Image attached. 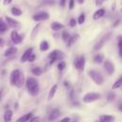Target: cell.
Here are the masks:
<instances>
[{
	"mask_svg": "<svg viewBox=\"0 0 122 122\" xmlns=\"http://www.w3.org/2000/svg\"><path fill=\"white\" fill-rule=\"evenodd\" d=\"M26 87H27V90H28V92L30 95L35 96V95L38 94V92H39V84H38V81L35 78H33V77L27 78Z\"/></svg>",
	"mask_w": 122,
	"mask_h": 122,
	"instance_id": "cell-2",
	"label": "cell"
},
{
	"mask_svg": "<svg viewBox=\"0 0 122 122\" xmlns=\"http://www.w3.org/2000/svg\"><path fill=\"white\" fill-rule=\"evenodd\" d=\"M111 36H112V33H111V32H109L108 34L104 35V36L99 40V42L95 44V46H94V48H93V49H94L95 51H98L99 49H101V48L104 46V44H105V43L110 39V37H111Z\"/></svg>",
	"mask_w": 122,
	"mask_h": 122,
	"instance_id": "cell-7",
	"label": "cell"
},
{
	"mask_svg": "<svg viewBox=\"0 0 122 122\" xmlns=\"http://www.w3.org/2000/svg\"><path fill=\"white\" fill-rule=\"evenodd\" d=\"M8 29H9L8 24H7L2 18H0V33L6 32V31L8 30Z\"/></svg>",
	"mask_w": 122,
	"mask_h": 122,
	"instance_id": "cell-19",
	"label": "cell"
},
{
	"mask_svg": "<svg viewBox=\"0 0 122 122\" xmlns=\"http://www.w3.org/2000/svg\"><path fill=\"white\" fill-rule=\"evenodd\" d=\"M89 75L95 84H97V85H102L103 84L104 78H103L102 74L99 71H93V70L89 71Z\"/></svg>",
	"mask_w": 122,
	"mask_h": 122,
	"instance_id": "cell-4",
	"label": "cell"
},
{
	"mask_svg": "<svg viewBox=\"0 0 122 122\" xmlns=\"http://www.w3.org/2000/svg\"><path fill=\"white\" fill-rule=\"evenodd\" d=\"M103 60H104V55H103L102 53H98V54H96V55L93 57V62L96 63V64L102 63Z\"/></svg>",
	"mask_w": 122,
	"mask_h": 122,
	"instance_id": "cell-23",
	"label": "cell"
},
{
	"mask_svg": "<svg viewBox=\"0 0 122 122\" xmlns=\"http://www.w3.org/2000/svg\"><path fill=\"white\" fill-rule=\"evenodd\" d=\"M73 122H75V121H73Z\"/></svg>",
	"mask_w": 122,
	"mask_h": 122,
	"instance_id": "cell-47",
	"label": "cell"
},
{
	"mask_svg": "<svg viewBox=\"0 0 122 122\" xmlns=\"http://www.w3.org/2000/svg\"><path fill=\"white\" fill-rule=\"evenodd\" d=\"M51 28L54 31H58V30H62V29L64 28V25L61 24V23H59V22L54 21V22H52V23L51 24Z\"/></svg>",
	"mask_w": 122,
	"mask_h": 122,
	"instance_id": "cell-17",
	"label": "cell"
},
{
	"mask_svg": "<svg viewBox=\"0 0 122 122\" xmlns=\"http://www.w3.org/2000/svg\"><path fill=\"white\" fill-rule=\"evenodd\" d=\"M49 18H50V14L47 11H39L32 15V19L36 22L45 21V20H48Z\"/></svg>",
	"mask_w": 122,
	"mask_h": 122,
	"instance_id": "cell-6",
	"label": "cell"
},
{
	"mask_svg": "<svg viewBox=\"0 0 122 122\" xmlns=\"http://www.w3.org/2000/svg\"><path fill=\"white\" fill-rule=\"evenodd\" d=\"M49 59H50V64L51 65V64H53L55 61H62L63 60V58L65 57V55H64V53L62 52V51H58V50H54V51H52L50 54H49Z\"/></svg>",
	"mask_w": 122,
	"mask_h": 122,
	"instance_id": "cell-3",
	"label": "cell"
},
{
	"mask_svg": "<svg viewBox=\"0 0 122 122\" xmlns=\"http://www.w3.org/2000/svg\"><path fill=\"white\" fill-rule=\"evenodd\" d=\"M104 1H105V0H95V5H96L97 7H99V6L103 5Z\"/></svg>",
	"mask_w": 122,
	"mask_h": 122,
	"instance_id": "cell-38",
	"label": "cell"
},
{
	"mask_svg": "<svg viewBox=\"0 0 122 122\" xmlns=\"http://www.w3.org/2000/svg\"><path fill=\"white\" fill-rule=\"evenodd\" d=\"M67 4V0H60V7L61 8H64Z\"/></svg>",
	"mask_w": 122,
	"mask_h": 122,
	"instance_id": "cell-39",
	"label": "cell"
},
{
	"mask_svg": "<svg viewBox=\"0 0 122 122\" xmlns=\"http://www.w3.org/2000/svg\"><path fill=\"white\" fill-rule=\"evenodd\" d=\"M49 43L46 41V40H43L41 43H40V47H39V49H40V51H48L49 50Z\"/></svg>",
	"mask_w": 122,
	"mask_h": 122,
	"instance_id": "cell-24",
	"label": "cell"
},
{
	"mask_svg": "<svg viewBox=\"0 0 122 122\" xmlns=\"http://www.w3.org/2000/svg\"><path fill=\"white\" fill-rule=\"evenodd\" d=\"M85 19H86V15H85V13L82 12V13L78 16V18H77V23L80 24V25H82V24L85 22Z\"/></svg>",
	"mask_w": 122,
	"mask_h": 122,
	"instance_id": "cell-27",
	"label": "cell"
},
{
	"mask_svg": "<svg viewBox=\"0 0 122 122\" xmlns=\"http://www.w3.org/2000/svg\"><path fill=\"white\" fill-rule=\"evenodd\" d=\"M100 98V94L97 92H88L87 94L84 95L83 97V101L85 103H92L94 102L96 100H98Z\"/></svg>",
	"mask_w": 122,
	"mask_h": 122,
	"instance_id": "cell-5",
	"label": "cell"
},
{
	"mask_svg": "<svg viewBox=\"0 0 122 122\" xmlns=\"http://www.w3.org/2000/svg\"><path fill=\"white\" fill-rule=\"evenodd\" d=\"M99 121H101V122H113L114 116L109 115V114H103L99 117Z\"/></svg>",
	"mask_w": 122,
	"mask_h": 122,
	"instance_id": "cell-15",
	"label": "cell"
},
{
	"mask_svg": "<svg viewBox=\"0 0 122 122\" xmlns=\"http://www.w3.org/2000/svg\"><path fill=\"white\" fill-rule=\"evenodd\" d=\"M114 98H115V94H114L113 92H110V93L108 94V98H107V99H108V101H110V102H111V101H112Z\"/></svg>",
	"mask_w": 122,
	"mask_h": 122,
	"instance_id": "cell-33",
	"label": "cell"
},
{
	"mask_svg": "<svg viewBox=\"0 0 122 122\" xmlns=\"http://www.w3.org/2000/svg\"><path fill=\"white\" fill-rule=\"evenodd\" d=\"M104 68H105L107 73L110 74V75L112 74V73L114 72V66H113V64H112L110 60H106V61H104Z\"/></svg>",
	"mask_w": 122,
	"mask_h": 122,
	"instance_id": "cell-10",
	"label": "cell"
},
{
	"mask_svg": "<svg viewBox=\"0 0 122 122\" xmlns=\"http://www.w3.org/2000/svg\"><path fill=\"white\" fill-rule=\"evenodd\" d=\"M39 27H40V24L38 23L34 28H33V30H32V31H31V34H30V37H31V39H33L35 36H36V33L38 32V30H39Z\"/></svg>",
	"mask_w": 122,
	"mask_h": 122,
	"instance_id": "cell-26",
	"label": "cell"
},
{
	"mask_svg": "<svg viewBox=\"0 0 122 122\" xmlns=\"http://www.w3.org/2000/svg\"><path fill=\"white\" fill-rule=\"evenodd\" d=\"M118 110H119L120 112H122V104H119V105H118Z\"/></svg>",
	"mask_w": 122,
	"mask_h": 122,
	"instance_id": "cell-44",
	"label": "cell"
},
{
	"mask_svg": "<svg viewBox=\"0 0 122 122\" xmlns=\"http://www.w3.org/2000/svg\"><path fill=\"white\" fill-rule=\"evenodd\" d=\"M10 12H11V14L14 15V16H20V15L22 14V10H21L19 8H17V7H13V8H11Z\"/></svg>",
	"mask_w": 122,
	"mask_h": 122,
	"instance_id": "cell-25",
	"label": "cell"
},
{
	"mask_svg": "<svg viewBox=\"0 0 122 122\" xmlns=\"http://www.w3.org/2000/svg\"><path fill=\"white\" fill-rule=\"evenodd\" d=\"M12 118V112L11 110H7L4 113V121L5 122H10Z\"/></svg>",
	"mask_w": 122,
	"mask_h": 122,
	"instance_id": "cell-20",
	"label": "cell"
},
{
	"mask_svg": "<svg viewBox=\"0 0 122 122\" xmlns=\"http://www.w3.org/2000/svg\"><path fill=\"white\" fill-rule=\"evenodd\" d=\"M76 37H77V35H73V36H71V37H70V39H69V40H68V42H67L68 47H70L72 43H74V41L76 40Z\"/></svg>",
	"mask_w": 122,
	"mask_h": 122,
	"instance_id": "cell-31",
	"label": "cell"
},
{
	"mask_svg": "<svg viewBox=\"0 0 122 122\" xmlns=\"http://www.w3.org/2000/svg\"><path fill=\"white\" fill-rule=\"evenodd\" d=\"M35 57H36V56H35V54H34V53H31V54H30V56L29 57L28 61H29V62H33V61L35 60Z\"/></svg>",
	"mask_w": 122,
	"mask_h": 122,
	"instance_id": "cell-36",
	"label": "cell"
},
{
	"mask_svg": "<svg viewBox=\"0 0 122 122\" xmlns=\"http://www.w3.org/2000/svg\"><path fill=\"white\" fill-rule=\"evenodd\" d=\"M56 91H57V85H53V86L51 88L50 92H49V95H48V99H49V100H51V99L53 98V96H54Z\"/></svg>",
	"mask_w": 122,
	"mask_h": 122,
	"instance_id": "cell-21",
	"label": "cell"
},
{
	"mask_svg": "<svg viewBox=\"0 0 122 122\" xmlns=\"http://www.w3.org/2000/svg\"><path fill=\"white\" fill-rule=\"evenodd\" d=\"M118 50H119V55L122 57V36L118 37Z\"/></svg>",
	"mask_w": 122,
	"mask_h": 122,
	"instance_id": "cell-30",
	"label": "cell"
},
{
	"mask_svg": "<svg viewBox=\"0 0 122 122\" xmlns=\"http://www.w3.org/2000/svg\"><path fill=\"white\" fill-rule=\"evenodd\" d=\"M69 25H70V27H71V28L75 27V26H76V20H75L74 18H71V19L70 20V22H69Z\"/></svg>",
	"mask_w": 122,
	"mask_h": 122,
	"instance_id": "cell-34",
	"label": "cell"
},
{
	"mask_svg": "<svg viewBox=\"0 0 122 122\" xmlns=\"http://www.w3.org/2000/svg\"><path fill=\"white\" fill-rule=\"evenodd\" d=\"M95 122H101V121H95Z\"/></svg>",
	"mask_w": 122,
	"mask_h": 122,
	"instance_id": "cell-46",
	"label": "cell"
},
{
	"mask_svg": "<svg viewBox=\"0 0 122 122\" xmlns=\"http://www.w3.org/2000/svg\"><path fill=\"white\" fill-rule=\"evenodd\" d=\"M60 115V110L59 109H54L51 111V112L50 113L49 115V120L50 121H52V120H55L57 117H59Z\"/></svg>",
	"mask_w": 122,
	"mask_h": 122,
	"instance_id": "cell-14",
	"label": "cell"
},
{
	"mask_svg": "<svg viewBox=\"0 0 122 122\" xmlns=\"http://www.w3.org/2000/svg\"><path fill=\"white\" fill-rule=\"evenodd\" d=\"M32 48H29L28 50H26L25 51V52L23 53V55H22V57H21V62L22 63H25L26 61H28V59H29V57L30 56V54L32 53Z\"/></svg>",
	"mask_w": 122,
	"mask_h": 122,
	"instance_id": "cell-12",
	"label": "cell"
},
{
	"mask_svg": "<svg viewBox=\"0 0 122 122\" xmlns=\"http://www.w3.org/2000/svg\"><path fill=\"white\" fill-rule=\"evenodd\" d=\"M39 117H37V116H34V117H31L30 119V121L29 122H39Z\"/></svg>",
	"mask_w": 122,
	"mask_h": 122,
	"instance_id": "cell-37",
	"label": "cell"
},
{
	"mask_svg": "<svg viewBox=\"0 0 122 122\" xmlns=\"http://www.w3.org/2000/svg\"><path fill=\"white\" fill-rule=\"evenodd\" d=\"M61 36H62L63 41H65V42H68V40H69V39H70V37H71V35L69 34V32H68V31H66V30H64V31L62 32Z\"/></svg>",
	"mask_w": 122,
	"mask_h": 122,
	"instance_id": "cell-28",
	"label": "cell"
},
{
	"mask_svg": "<svg viewBox=\"0 0 122 122\" xmlns=\"http://www.w3.org/2000/svg\"><path fill=\"white\" fill-rule=\"evenodd\" d=\"M119 88H122V75L113 83V85L112 86V90H116V89H119Z\"/></svg>",
	"mask_w": 122,
	"mask_h": 122,
	"instance_id": "cell-22",
	"label": "cell"
},
{
	"mask_svg": "<svg viewBox=\"0 0 122 122\" xmlns=\"http://www.w3.org/2000/svg\"><path fill=\"white\" fill-rule=\"evenodd\" d=\"M5 19H6V22H7V24H8L9 27H10L12 29H17V28L20 27V23L17 20L13 19L11 17H9V16H6Z\"/></svg>",
	"mask_w": 122,
	"mask_h": 122,
	"instance_id": "cell-9",
	"label": "cell"
},
{
	"mask_svg": "<svg viewBox=\"0 0 122 122\" xmlns=\"http://www.w3.org/2000/svg\"><path fill=\"white\" fill-rule=\"evenodd\" d=\"M104 14H105V10L104 9H98L97 10L94 11V13L92 15V18H93V20H98L101 17H103Z\"/></svg>",
	"mask_w": 122,
	"mask_h": 122,
	"instance_id": "cell-13",
	"label": "cell"
},
{
	"mask_svg": "<svg viewBox=\"0 0 122 122\" xmlns=\"http://www.w3.org/2000/svg\"><path fill=\"white\" fill-rule=\"evenodd\" d=\"M10 39L14 44H19L22 42V36L16 31V30H12L10 33Z\"/></svg>",
	"mask_w": 122,
	"mask_h": 122,
	"instance_id": "cell-11",
	"label": "cell"
},
{
	"mask_svg": "<svg viewBox=\"0 0 122 122\" xmlns=\"http://www.w3.org/2000/svg\"><path fill=\"white\" fill-rule=\"evenodd\" d=\"M10 83L12 86H15L17 88H21L25 84V76L22 71L19 70H14L11 71L10 76Z\"/></svg>",
	"mask_w": 122,
	"mask_h": 122,
	"instance_id": "cell-1",
	"label": "cell"
},
{
	"mask_svg": "<svg viewBox=\"0 0 122 122\" xmlns=\"http://www.w3.org/2000/svg\"><path fill=\"white\" fill-rule=\"evenodd\" d=\"M12 1H13V0H4V1H3V4L7 6V5H10Z\"/></svg>",
	"mask_w": 122,
	"mask_h": 122,
	"instance_id": "cell-40",
	"label": "cell"
},
{
	"mask_svg": "<svg viewBox=\"0 0 122 122\" xmlns=\"http://www.w3.org/2000/svg\"><path fill=\"white\" fill-rule=\"evenodd\" d=\"M74 8V0H69V9L72 10Z\"/></svg>",
	"mask_w": 122,
	"mask_h": 122,
	"instance_id": "cell-35",
	"label": "cell"
},
{
	"mask_svg": "<svg viewBox=\"0 0 122 122\" xmlns=\"http://www.w3.org/2000/svg\"><path fill=\"white\" fill-rule=\"evenodd\" d=\"M65 67H66V63H65L64 61H60V62L58 63V65H57V68H58V70H59V71L64 70V69H65Z\"/></svg>",
	"mask_w": 122,
	"mask_h": 122,
	"instance_id": "cell-32",
	"label": "cell"
},
{
	"mask_svg": "<svg viewBox=\"0 0 122 122\" xmlns=\"http://www.w3.org/2000/svg\"><path fill=\"white\" fill-rule=\"evenodd\" d=\"M3 45H4V40L0 38V47H3Z\"/></svg>",
	"mask_w": 122,
	"mask_h": 122,
	"instance_id": "cell-42",
	"label": "cell"
},
{
	"mask_svg": "<svg viewBox=\"0 0 122 122\" xmlns=\"http://www.w3.org/2000/svg\"><path fill=\"white\" fill-rule=\"evenodd\" d=\"M1 97H2V91H0V101H1Z\"/></svg>",
	"mask_w": 122,
	"mask_h": 122,
	"instance_id": "cell-45",
	"label": "cell"
},
{
	"mask_svg": "<svg viewBox=\"0 0 122 122\" xmlns=\"http://www.w3.org/2000/svg\"><path fill=\"white\" fill-rule=\"evenodd\" d=\"M16 52H17V49H16L15 47H10V48H8V49L5 51L4 55H5V56H11V55L15 54Z\"/></svg>",
	"mask_w": 122,
	"mask_h": 122,
	"instance_id": "cell-18",
	"label": "cell"
},
{
	"mask_svg": "<svg viewBox=\"0 0 122 122\" xmlns=\"http://www.w3.org/2000/svg\"><path fill=\"white\" fill-rule=\"evenodd\" d=\"M60 122H70V118L69 117H64Z\"/></svg>",
	"mask_w": 122,
	"mask_h": 122,
	"instance_id": "cell-41",
	"label": "cell"
},
{
	"mask_svg": "<svg viewBox=\"0 0 122 122\" xmlns=\"http://www.w3.org/2000/svg\"><path fill=\"white\" fill-rule=\"evenodd\" d=\"M74 66L75 68L78 70V71H83L84 67H85V57L83 55L77 57L75 60H74Z\"/></svg>",
	"mask_w": 122,
	"mask_h": 122,
	"instance_id": "cell-8",
	"label": "cell"
},
{
	"mask_svg": "<svg viewBox=\"0 0 122 122\" xmlns=\"http://www.w3.org/2000/svg\"><path fill=\"white\" fill-rule=\"evenodd\" d=\"M31 72H32L34 75L38 76V75H40V74L42 73V70H41L40 68H38V67H35V68H33V69L31 70Z\"/></svg>",
	"mask_w": 122,
	"mask_h": 122,
	"instance_id": "cell-29",
	"label": "cell"
},
{
	"mask_svg": "<svg viewBox=\"0 0 122 122\" xmlns=\"http://www.w3.org/2000/svg\"><path fill=\"white\" fill-rule=\"evenodd\" d=\"M31 117H32V113H31V112H28V113L22 115L21 117H19V118L16 120V122H29Z\"/></svg>",
	"mask_w": 122,
	"mask_h": 122,
	"instance_id": "cell-16",
	"label": "cell"
},
{
	"mask_svg": "<svg viewBox=\"0 0 122 122\" xmlns=\"http://www.w3.org/2000/svg\"><path fill=\"white\" fill-rule=\"evenodd\" d=\"M76 1L78 2V4H80V5H82V4L84 3V1H85V0H76Z\"/></svg>",
	"mask_w": 122,
	"mask_h": 122,
	"instance_id": "cell-43",
	"label": "cell"
}]
</instances>
